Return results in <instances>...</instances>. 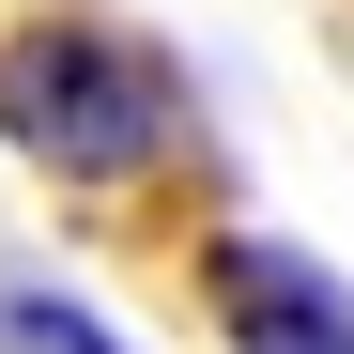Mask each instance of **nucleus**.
<instances>
[{"mask_svg": "<svg viewBox=\"0 0 354 354\" xmlns=\"http://www.w3.org/2000/svg\"><path fill=\"white\" fill-rule=\"evenodd\" d=\"M0 354H139V339H108L77 292H46V277H16L0 292Z\"/></svg>", "mask_w": 354, "mask_h": 354, "instance_id": "obj_3", "label": "nucleus"}, {"mask_svg": "<svg viewBox=\"0 0 354 354\" xmlns=\"http://www.w3.org/2000/svg\"><path fill=\"white\" fill-rule=\"evenodd\" d=\"M0 139L62 185H139L169 154V62L124 46L108 16H31L0 31Z\"/></svg>", "mask_w": 354, "mask_h": 354, "instance_id": "obj_1", "label": "nucleus"}, {"mask_svg": "<svg viewBox=\"0 0 354 354\" xmlns=\"http://www.w3.org/2000/svg\"><path fill=\"white\" fill-rule=\"evenodd\" d=\"M201 292H216V339L231 354H354V277L308 262V247H277V231H216Z\"/></svg>", "mask_w": 354, "mask_h": 354, "instance_id": "obj_2", "label": "nucleus"}]
</instances>
